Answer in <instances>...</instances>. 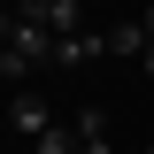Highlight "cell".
<instances>
[{"label":"cell","mask_w":154,"mask_h":154,"mask_svg":"<svg viewBox=\"0 0 154 154\" xmlns=\"http://www.w3.org/2000/svg\"><path fill=\"white\" fill-rule=\"evenodd\" d=\"M0 38H8L31 69H54V31H46V23H31L23 8H8V16H0Z\"/></svg>","instance_id":"1"},{"label":"cell","mask_w":154,"mask_h":154,"mask_svg":"<svg viewBox=\"0 0 154 154\" xmlns=\"http://www.w3.org/2000/svg\"><path fill=\"white\" fill-rule=\"evenodd\" d=\"M31 23H46L54 38H69V31H85V0H16Z\"/></svg>","instance_id":"2"},{"label":"cell","mask_w":154,"mask_h":154,"mask_svg":"<svg viewBox=\"0 0 154 154\" xmlns=\"http://www.w3.org/2000/svg\"><path fill=\"white\" fill-rule=\"evenodd\" d=\"M100 54H108V31H93V23L54 38V69H77V62H100Z\"/></svg>","instance_id":"3"},{"label":"cell","mask_w":154,"mask_h":154,"mask_svg":"<svg viewBox=\"0 0 154 154\" xmlns=\"http://www.w3.org/2000/svg\"><path fill=\"white\" fill-rule=\"evenodd\" d=\"M8 123H16L23 139H38V131H54V108H46L38 93H23V85H16V93H8Z\"/></svg>","instance_id":"4"},{"label":"cell","mask_w":154,"mask_h":154,"mask_svg":"<svg viewBox=\"0 0 154 154\" xmlns=\"http://www.w3.org/2000/svg\"><path fill=\"white\" fill-rule=\"evenodd\" d=\"M100 31H108V54H146V16H123V23H100Z\"/></svg>","instance_id":"5"},{"label":"cell","mask_w":154,"mask_h":154,"mask_svg":"<svg viewBox=\"0 0 154 154\" xmlns=\"http://www.w3.org/2000/svg\"><path fill=\"white\" fill-rule=\"evenodd\" d=\"M85 139H77V123H54V131H38L31 139V154H77Z\"/></svg>","instance_id":"6"},{"label":"cell","mask_w":154,"mask_h":154,"mask_svg":"<svg viewBox=\"0 0 154 154\" xmlns=\"http://www.w3.org/2000/svg\"><path fill=\"white\" fill-rule=\"evenodd\" d=\"M16 77H31V62H23L16 46H8V38H0V85H16Z\"/></svg>","instance_id":"7"},{"label":"cell","mask_w":154,"mask_h":154,"mask_svg":"<svg viewBox=\"0 0 154 154\" xmlns=\"http://www.w3.org/2000/svg\"><path fill=\"white\" fill-rule=\"evenodd\" d=\"M77 139H108V108H77Z\"/></svg>","instance_id":"8"},{"label":"cell","mask_w":154,"mask_h":154,"mask_svg":"<svg viewBox=\"0 0 154 154\" xmlns=\"http://www.w3.org/2000/svg\"><path fill=\"white\" fill-rule=\"evenodd\" d=\"M77 154H116V146H108V139H85V146H77Z\"/></svg>","instance_id":"9"},{"label":"cell","mask_w":154,"mask_h":154,"mask_svg":"<svg viewBox=\"0 0 154 154\" xmlns=\"http://www.w3.org/2000/svg\"><path fill=\"white\" fill-rule=\"evenodd\" d=\"M139 69H146V77H154V38H146V54H139Z\"/></svg>","instance_id":"10"},{"label":"cell","mask_w":154,"mask_h":154,"mask_svg":"<svg viewBox=\"0 0 154 154\" xmlns=\"http://www.w3.org/2000/svg\"><path fill=\"white\" fill-rule=\"evenodd\" d=\"M146 38H154V0H146Z\"/></svg>","instance_id":"11"},{"label":"cell","mask_w":154,"mask_h":154,"mask_svg":"<svg viewBox=\"0 0 154 154\" xmlns=\"http://www.w3.org/2000/svg\"><path fill=\"white\" fill-rule=\"evenodd\" d=\"M146 154H154V146H146Z\"/></svg>","instance_id":"12"}]
</instances>
